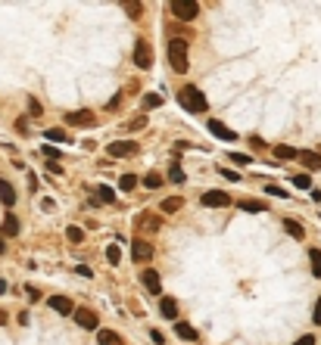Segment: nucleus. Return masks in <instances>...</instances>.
Listing matches in <instances>:
<instances>
[{
  "instance_id": "obj_2",
  "label": "nucleus",
  "mask_w": 321,
  "mask_h": 345,
  "mask_svg": "<svg viewBox=\"0 0 321 345\" xmlns=\"http://www.w3.org/2000/svg\"><path fill=\"white\" fill-rule=\"evenodd\" d=\"M169 59L175 72H187V41L184 38H172L169 41Z\"/></svg>"
},
{
  "instance_id": "obj_23",
  "label": "nucleus",
  "mask_w": 321,
  "mask_h": 345,
  "mask_svg": "<svg viewBox=\"0 0 321 345\" xmlns=\"http://www.w3.org/2000/svg\"><path fill=\"white\" fill-rule=\"evenodd\" d=\"M240 209L243 212H265V202H259V199H240Z\"/></svg>"
},
{
  "instance_id": "obj_11",
  "label": "nucleus",
  "mask_w": 321,
  "mask_h": 345,
  "mask_svg": "<svg viewBox=\"0 0 321 345\" xmlns=\"http://www.w3.org/2000/svg\"><path fill=\"white\" fill-rule=\"evenodd\" d=\"M134 224H137V230H159V215H153V212H140Z\"/></svg>"
},
{
  "instance_id": "obj_31",
  "label": "nucleus",
  "mask_w": 321,
  "mask_h": 345,
  "mask_svg": "<svg viewBox=\"0 0 321 345\" xmlns=\"http://www.w3.org/2000/svg\"><path fill=\"white\" fill-rule=\"evenodd\" d=\"M41 153H44L50 162H57V159H60V150H57V147H50V143H44V147H41Z\"/></svg>"
},
{
  "instance_id": "obj_30",
  "label": "nucleus",
  "mask_w": 321,
  "mask_h": 345,
  "mask_svg": "<svg viewBox=\"0 0 321 345\" xmlns=\"http://www.w3.org/2000/svg\"><path fill=\"white\" fill-rule=\"evenodd\" d=\"M66 237L72 240V243H81V240H84V230H81V227H69V230H66Z\"/></svg>"
},
{
  "instance_id": "obj_6",
  "label": "nucleus",
  "mask_w": 321,
  "mask_h": 345,
  "mask_svg": "<svg viewBox=\"0 0 321 345\" xmlns=\"http://www.w3.org/2000/svg\"><path fill=\"white\" fill-rule=\"evenodd\" d=\"M134 62H137L140 68H150V65H153V50H150L147 41H137V47H134Z\"/></svg>"
},
{
  "instance_id": "obj_10",
  "label": "nucleus",
  "mask_w": 321,
  "mask_h": 345,
  "mask_svg": "<svg viewBox=\"0 0 321 345\" xmlns=\"http://www.w3.org/2000/svg\"><path fill=\"white\" fill-rule=\"evenodd\" d=\"M140 280H144V286H147V293L150 296H159V293H163V283H159V274H156V270H144V274H140Z\"/></svg>"
},
{
  "instance_id": "obj_19",
  "label": "nucleus",
  "mask_w": 321,
  "mask_h": 345,
  "mask_svg": "<svg viewBox=\"0 0 321 345\" xmlns=\"http://www.w3.org/2000/svg\"><path fill=\"white\" fill-rule=\"evenodd\" d=\"M97 342H100V345H122V336L113 333V330H100V333H97Z\"/></svg>"
},
{
  "instance_id": "obj_9",
  "label": "nucleus",
  "mask_w": 321,
  "mask_h": 345,
  "mask_svg": "<svg viewBox=\"0 0 321 345\" xmlns=\"http://www.w3.org/2000/svg\"><path fill=\"white\" fill-rule=\"evenodd\" d=\"M131 255H134V261H150L153 258V246L147 240H134L131 243Z\"/></svg>"
},
{
  "instance_id": "obj_41",
  "label": "nucleus",
  "mask_w": 321,
  "mask_h": 345,
  "mask_svg": "<svg viewBox=\"0 0 321 345\" xmlns=\"http://www.w3.org/2000/svg\"><path fill=\"white\" fill-rule=\"evenodd\" d=\"M150 339H153L156 345H163V342H166V336H163V333H159V330H153V333H150Z\"/></svg>"
},
{
  "instance_id": "obj_42",
  "label": "nucleus",
  "mask_w": 321,
  "mask_h": 345,
  "mask_svg": "<svg viewBox=\"0 0 321 345\" xmlns=\"http://www.w3.org/2000/svg\"><path fill=\"white\" fill-rule=\"evenodd\" d=\"M75 270H78V274H81V277H91V267H87V264H78Z\"/></svg>"
},
{
  "instance_id": "obj_45",
  "label": "nucleus",
  "mask_w": 321,
  "mask_h": 345,
  "mask_svg": "<svg viewBox=\"0 0 321 345\" xmlns=\"http://www.w3.org/2000/svg\"><path fill=\"white\" fill-rule=\"evenodd\" d=\"M4 252H7V243H4V237H0V255H4Z\"/></svg>"
},
{
  "instance_id": "obj_16",
  "label": "nucleus",
  "mask_w": 321,
  "mask_h": 345,
  "mask_svg": "<svg viewBox=\"0 0 321 345\" xmlns=\"http://www.w3.org/2000/svg\"><path fill=\"white\" fill-rule=\"evenodd\" d=\"M0 202H4L7 209L16 202V190H13V184H10V180H0Z\"/></svg>"
},
{
  "instance_id": "obj_14",
  "label": "nucleus",
  "mask_w": 321,
  "mask_h": 345,
  "mask_svg": "<svg viewBox=\"0 0 321 345\" xmlns=\"http://www.w3.org/2000/svg\"><path fill=\"white\" fill-rule=\"evenodd\" d=\"M231 199H228V193H222V190H216V193H203V205H216V209H222V205H228Z\"/></svg>"
},
{
  "instance_id": "obj_18",
  "label": "nucleus",
  "mask_w": 321,
  "mask_h": 345,
  "mask_svg": "<svg viewBox=\"0 0 321 345\" xmlns=\"http://www.w3.org/2000/svg\"><path fill=\"white\" fill-rule=\"evenodd\" d=\"M284 230H287L290 237H296V240H302V237H306L302 224H299V221H293V218H284Z\"/></svg>"
},
{
  "instance_id": "obj_44",
  "label": "nucleus",
  "mask_w": 321,
  "mask_h": 345,
  "mask_svg": "<svg viewBox=\"0 0 321 345\" xmlns=\"http://www.w3.org/2000/svg\"><path fill=\"white\" fill-rule=\"evenodd\" d=\"M7 293V280H0V296H4Z\"/></svg>"
},
{
  "instance_id": "obj_39",
  "label": "nucleus",
  "mask_w": 321,
  "mask_h": 345,
  "mask_svg": "<svg viewBox=\"0 0 321 345\" xmlns=\"http://www.w3.org/2000/svg\"><path fill=\"white\" fill-rule=\"evenodd\" d=\"M293 345H315V336H299Z\"/></svg>"
},
{
  "instance_id": "obj_3",
  "label": "nucleus",
  "mask_w": 321,
  "mask_h": 345,
  "mask_svg": "<svg viewBox=\"0 0 321 345\" xmlns=\"http://www.w3.org/2000/svg\"><path fill=\"white\" fill-rule=\"evenodd\" d=\"M172 16H178L181 22H193L200 16V4H193V0H172Z\"/></svg>"
},
{
  "instance_id": "obj_13",
  "label": "nucleus",
  "mask_w": 321,
  "mask_h": 345,
  "mask_svg": "<svg viewBox=\"0 0 321 345\" xmlns=\"http://www.w3.org/2000/svg\"><path fill=\"white\" fill-rule=\"evenodd\" d=\"M209 131H212V134H216V137H222V140H237V134H234V131H231V128H228V124H222V121H216V118H212V121H209Z\"/></svg>"
},
{
  "instance_id": "obj_24",
  "label": "nucleus",
  "mask_w": 321,
  "mask_h": 345,
  "mask_svg": "<svg viewBox=\"0 0 321 345\" xmlns=\"http://www.w3.org/2000/svg\"><path fill=\"white\" fill-rule=\"evenodd\" d=\"M275 156L278 159H296V150L287 147V143H281V147H275Z\"/></svg>"
},
{
  "instance_id": "obj_46",
  "label": "nucleus",
  "mask_w": 321,
  "mask_h": 345,
  "mask_svg": "<svg viewBox=\"0 0 321 345\" xmlns=\"http://www.w3.org/2000/svg\"><path fill=\"white\" fill-rule=\"evenodd\" d=\"M0 323H7V311H0Z\"/></svg>"
},
{
  "instance_id": "obj_20",
  "label": "nucleus",
  "mask_w": 321,
  "mask_h": 345,
  "mask_svg": "<svg viewBox=\"0 0 321 345\" xmlns=\"http://www.w3.org/2000/svg\"><path fill=\"white\" fill-rule=\"evenodd\" d=\"M175 333L181 336V339H187V342H193V339H197V330H193L190 323H175Z\"/></svg>"
},
{
  "instance_id": "obj_35",
  "label": "nucleus",
  "mask_w": 321,
  "mask_h": 345,
  "mask_svg": "<svg viewBox=\"0 0 321 345\" xmlns=\"http://www.w3.org/2000/svg\"><path fill=\"white\" fill-rule=\"evenodd\" d=\"M159 103H163V97H159V94H147V97H144V106H147V109H156Z\"/></svg>"
},
{
  "instance_id": "obj_1",
  "label": "nucleus",
  "mask_w": 321,
  "mask_h": 345,
  "mask_svg": "<svg viewBox=\"0 0 321 345\" xmlns=\"http://www.w3.org/2000/svg\"><path fill=\"white\" fill-rule=\"evenodd\" d=\"M178 103H181L184 109H190V112H206V109H209V103H206V97H203V90H200V87H193V84L181 87V94H178Z\"/></svg>"
},
{
  "instance_id": "obj_5",
  "label": "nucleus",
  "mask_w": 321,
  "mask_h": 345,
  "mask_svg": "<svg viewBox=\"0 0 321 345\" xmlns=\"http://www.w3.org/2000/svg\"><path fill=\"white\" fill-rule=\"evenodd\" d=\"M106 153H110L113 159H122V156H134V153H137V143H134V140H113L110 147H106Z\"/></svg>"
},
{
  "instance_id": "obj_28",
  "label": "nucleus",
  "mask_w": 321,
  "mask_h": 345,
  "mask_svg": "<svg viewBox=\"0 0 321 345\" xmlns=\"http://www.w3.org/2000/svg\"><path fill=\"white\" fill-rule=\"evenodd\" d=\"M169 180H172V184H184V171L178 168V165H172L169 168Z\"/></svg>"
},
{
  "instance_id": "obj_21",
  "label": "nucleus",
  "mask_w": 321,
  "mask_h": 345,
  "mask_svg": "<svg viewBox=\"0 0 321 345\" xmlns=\"http://www.w3.org/2000/svg\"><path fill=\"white\" fill-rule=\"evenodd\" d=\"M94 190H97V199H100V202H116V190H113V187L100 184V187H94Z\"/></svg>"
},
{
  "instance_id": "obj_32",
  "label": "nucleus",
  "mask_w": 321,
  "mask_h": 345,
  "mask_svg": "<svg viewBox=\"0 0 321 345\" xmlns=\"http://www.w3.org/2000/svg\"><path fill=\"white\" fill-rule=\"evenodd\" d=\"M293 184H296L299 190H309V187H312V180H309V174H296V177H293Z\"/></svg>"
},
{
  "instance_id": "obj_43",
  "label": "nucleus",
  "mask_w": 321,
  "mask_h": 345,
  "mask_svg": "<svg viewBox=\"0 0 321 345\" xmlns=\"http://www.w3.org/2000/svg\"><path fill=\"white\" fill-rule=\"evenodd\" d=\"M222 174H225L228 180H240V174H234V171H228V168H222Z\"/></svg>"
},
{
  "instance_id": "obj_40",
  "label": "nucleus",
  "mask_w": 321,
  "mask_h": 345,
  "mask_svg": "<svg viewBox=\"0 0 321 345\" xmlns=\"http://www.w3.org/2000/svg\"><path fill=\"white\" fill-rule=\"evenodd\" d=\"M312 320H315V323H321V299L315 302V311H312Z\"/></svg>"
},
{
  "instance_id": "obj_7",
  "label": "nucleus",
  "mask_w": 321,
  "mask_h": 345,
  "mask_svg": "<svg viewBox=\"0 0 321 345\" xmlns=\"http://www.w3.org/2000/svg\"><path fill=\"white\" fill-rule=\"evenodd\" d=\"M47 305H50L57 314H72V311H75V305H72V299H69V296H50Z\"/></svg>"
},
{
  "instance_id": "obj_38",
  "label": "nucleus",
  "mask_w": 321,
  "mask_h": 345,
  "mask_svg": "<svg viewBox=\"0 0 321 345\" xmlns=\"http://www.w3.org/2000/svg\"><path fill=\"white\" fill-rule=\"evenodd\" d=\"M125 10L134 13V19H137V13H144V7H140V4H125Z\"/></svg>"
},
{
  "instance_id": "obj_8",
  "label": "nucleus",
  "mask_w": 321,
  "mask_h": 345,
  "mask_svg": "<svg viewBox=\"0 0 321 345\" xmlns=\"http://www.w3.org/2000/svg\"><path fill=\"white\" fill-rule=\"evenodd\" d=\"M66 121L75 124V128H87V124H94V112L91 109H78V112H69Z\"/></svg>"
},
{
  "instance_id": "obj_29",
  "label": "nucleus",
  "mask_w": 321,
  "mask_h": 345,
  "mask_svg": "<svg viewBox=\"0 0 321 345\" xmlns=\"http://www.w3.org/2000/svg\"><path fill=\"white\" fill-rule=\"evenodd\" d=\"M106 258H110L113 264H119V261H122V252H119V246H116V243H113V246H106Z\"/></svg>"
},
{
  "instance_id": "obj_22",
  "label": "nucleus",
  "mask_w": 321,
  "mask_h": 345,
  "mask_svg": "<svg viewBox=\"0 0 321 345\" xmlns=\"http://www.w3.org/2000/svg\"><path fill=\"white\" fill-rule=\"evenodd\" d=\"M181 205H184V199H181V196H172V199H166V202H163V212L172 215V212H178Z\"/></svg>"
},
{
  "instance_id": "obj_12",
  "label": "nucleus",
  "mask_w": 321,
  "mask_h": 345,
  "mask_svg": "<svg viewBox=\"0 0 321 345\" xmlns=\"http://www.w3.org/2000/svg\"><path fill=\"white\" fill-rule=\"evenodd\" d=\"M296 159H299L306 168H312V171H318V168H321V156H318V153H312V150H302V153H296Z\"/></svg>"
},
{
  "instance_id": "obj_33",
  "label": "nucleus",
  "mask_w": 321,
  "mask_h": 345,
  "mask_svg": "<svg viewBox=\"0 0 321 345\" xmlns=\"http://www.w3.org/2000/svg\"><path fill=\"white\" fill-rule=\"evenodd\" d=\"M144 184H147L150 190H156V187H163V177H159V174H147V177H144Z\"/></svg>"
},
{
  "instance_id": "obj_27",
  "label": "nucleus",
  "mask_w": 321,
  "mask_h": 345,
  "mask_svg": "<svg viewBox=\"0 0 321 345\" xmlns=\"http://www.w3.org/2000/svg\"><path fill=\"white\" fill-rule=\"evenodd\" d=\"M44 137H47V140H57V143H66V140H69V137H66V131H60V128L44 131Z\"/></svg>"
},
{
  "instance_id": "obj_17",
  "label": "nucleus",
  "mask_w": 321,
  "mask_h": 345,
  "mask_svg": "<svg viewBox=\"0 0 321 345\" xmlns=\"http://www.w3.org/2000/svg\"><path fill=\"white\" fill-rule=\"evenodd\" d=\"M159 311H163V317L175 320L178 317V302L175 299H163V302H159Z\"/></svg>"
},
{
  "instance_id": "obj_25",
  "label": "nucleus",
  "mask_w": 321,
  "mask_h": 345,
  "mask_svg": "<svg viewBox=\"0 0 321 345\" xmlns=\"http://www.w3.org/2000/svg\"><path fill=\"white\" fill-rule=\"evenodd\" d=\"M309 261H312V274H315V277H321V252H318V249H312V252H309Z\"/></svg>"
},
{
  "instance_id": "obj_26",
  "label": "nucleus",
  "mask_w": 321,
  "mask_h": 345,
  "mask_svg": "<svg viewBox=\"0 0 321 345\" xmlns=\"http://www.w3.org/2000/svg\"><path fill=\"white\" fill-rule=\"evenodd\" d=\"M119 187H122V190H134V187H137V174H122Z\"/></svg>"
},
{
  "instance_id": "obj_36",
  "label": "nucleus",
  "mask_w": 321,
  "mask_h": 345,
  "mask_svg": "<svg viewBox=\"0 0 321 345\" xmlns=\"http://www.w3.org/2000/svg\"><path fill=\"white\" fill-rule=\"evenodd\" d=\"M265 193H269V196H278V199H284V196H287V190H281V187H275V184H269V187H265Z\"/></svg>"
},
{
  "instance_id": "obj_4",
  "label": "nucleus",
  "mask_w": 321,
  "mask_h": 345,
  "mask_svg": "<svg viewBox=\"0 0 321 345\" xmlns=\"http://www.w3.org/2000/svg\"><path fill=\"white\" fill-rule=\"evenodd\" d=\"M75 323L81 326V330H97V326H100V317L91 311V308H75Z\"/></svg>"
},
{
  "instance_id": "obj_34",
  "label": "nucleus",
  "mask_w": 321,
  "mask_h": 345,
  "mask_svg": "<svg viewBox=\"0 0 321 345\" xmlns=\"http://www.w3.org/2000/svg\"><path fill=\"white\" fill-rule=\"evenodd\" d=\"M231 162H237V165H249L253 156H246V153H231Z\"/></svg>"
},
{
  "instance_id": "obj_15",
  "label": "nucleus",
  "mask_w": 321,
  "mask_h": 345,
  "mask_svg": "<svg viewBox=\"0 0 321 345\" xmlns=\"http://www.w3.org/2000/svg\"><path fill=\"white\" fill-rule=\"evenodd\" d=\"M16 233H19V218L7 215L4 218V227H0V237H16Z\"/></svg>"
},
{
  "instance_id": "obj_37",
  "label": "nucleus",
  "mask_w": 321,
  "mask_h": 345,
  "mask_svg": "<svg viewBox=\"0 0 321 345\" xmlns=\"http://www.w3.org/2000/svg\"><path fill=\"white\" fill-rule=\"evenodd\" d=\"M28 112L31 115H41V103L38 100H28Z\"/></svg>"
}]
</instances>
